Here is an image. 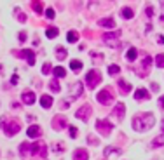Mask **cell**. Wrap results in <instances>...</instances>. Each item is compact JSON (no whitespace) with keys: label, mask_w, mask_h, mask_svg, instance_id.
Returning <instances> with one entry per match:
<instances>
[{"label":"cell","mask_w":164,"mask_h":160,"mask_svg":"<svg viewBox=\"0 0 164 160\" xmlns=\"http://www.w3.org/2000/svg\"><path fill=\"white\" fill-rule=\"evenodd\" d=\"M119 71H120V68L117 66V64H110V66H108V73L110 75H117Z\"/></svg>","instance_id":"29"},{"label":"cell","mask_w":164,"mask_h":160,"mask_svg":"<svg viewBox=\"0 0 164 160\" xmlns=\"http://www.w3.org/2000/svg\"><path fill=\"white\" fill-rule=\"evenodd\" d=\"M117 84H119V91L122 92V94H127V92H131V84H127L126 80H119Z\"/></svg>","instance_id":"16"},{"label":"cell","mask_w":164,"mask_h":160,"mask_svg":"<svg viewBox=\"0 0 164 160\" xmlns=\"http://www.w3.org/2000/svg\"><path fill=\"white\" fill-rule=\"evenodd\" d=\"M88 143L89 144H98V139H94L93 136H89V139H88Z\"/></svg>","instance_id":"37"},{"label":"cell","mask_w":164,"mask_h":160,"mask_svg":"<svg viewBox=\"0 0 164 160\" xmlns=\"http://www.w3.org/2000/svg\"><path fill=\"white\" fill-rule=\"evenodd\" d=\"M120 37V32H114V33H105L103 35V40L105 44H108L110 47H117L119 44H117V40H119Z\"/></svg>","instance_id":"6"},{"label":"cell","mask_w":164,"mask_h":160,"mask_svg":"<svg viewBox=\"0 0 164 160\" xmlns=\"http://www.w3.org/2000/svg\"><path fill=\"white\" fill-rule=\"evenodd\" d=\"M161 144H164V136H159L152 141V146H161Z\"/></svg>","instance_id":"31"},{"label":"cell","mask_w":164,"mask_h":160,"mask_svg":"<svg viewBox=\"0 0 164 160\" xmlns=\"http://www.w3.org/2000/svg\"><path fill=\"white\" fill-rule=\"evenodd\" d=\"M58 28H54V26H51V28H47L45 30V35H47V38H56L58 37Z\"/></svg>","instance_id":"20"},{"label":"cell","mask_w":164,"mask_h":160,"mask_svg":"<svg viewBox=\"0 0 164 160\" xmlns=\"http://www.w3.org/2000/svg\"><path fill=\"white\" fill-rule=\"evenodd\" d=\"M154 122H155V118H154L152 113H142V115H136V117L133 118V129L143 132V131L152 127Z\"/></svg>","instance_id":"1"},{"label":"cell","mask_w":164,"mask_h":160,"mask_svg":"<svg viewBox=\"0 0 164 160\" xmlns=\"http://www.w3.org/2000/svg\"><path fill=\"white\" fill-rule=\"evenodd\" d=\"M70 136H72V138H75V136H77V129L75 127H70Z\"/></svg>","instance_id":"38"},{"label":"cell","mask_w":164,"mask_h":160,"mask_svg":"<svg viewBox=\"0 0 164 160\" xmlns=\"http://www.w3.org/2000/svg\"><path fill=\"white\" fill-rule=\"evenodd\" d=\"M96 131H98L101 136H108L112 132V124L108 120H98L96 122Z\"/></svg>","instance_id":"4"},{"label":"cell","mask_w":164,"mask_h":160,"mask_svg":"<svg viewBox=\"0 0 164 160\" xmlns=\"http://www.w3.org/2000/svg\"><path fill=\"white\" fill-rule=\"evenodd\" d=\"M89 158V155H88V151L84 148H80V150H75V153H73V160H88Z\"/></svg>","instance_id":"14"},{"label":"cell","mask_w":164,"mask_h":160,"mask_svg":"<svg viewBox=\"0 0 164 160\" xmlns=\"http://www.w3.org/2000/svg\"><path fill=\"white\" fill-rule=\"evenodd\" d=\"M30 153H33V155H40V157H45V155H47V148L44 146V143L37 141V143L30 144Z\"/></svg>","instance_id":"5"},{"label":"cell","mask_w":164,"mask_h":160,"mask_svg":"<svg viewBox=\"0 0 164 160\" xmlns=\"http://www.w3.org/2000/svg\"><path fill=\"white\" fill-rule=\"evenodd\" d=\"M86 82H88V86L91 87V89L98 87V84L101 82V73H100L98 70H91V71L86 75Z\"/></svg>","instance_id":"2"},{"label":"cell","mask_w":164,"mask_h":160,"mask_svg":"<svg viewBox=\"0 0 164 160\" xmlns=\"http://www.w3.org/2000/svg\"><path fill=\"white\" fill-rule=\"evenodd\" d=\"M32 9L37 12V14H40V12H42V2H40V0H32Z\"/></svg>","instance_id":"23"},{"label":"cell","mask_w":164,"mask_h":160,"mask_svg":"<svg viewBox=\"0 0 164 160\" xmlns=\"http://www.w3.org/2000/svg\"><path fill=\"white\" fill-rule=\"evenodd\" d=\"M155 66H157V68H164V54H157V58H155Z\"/></svg>","instance_id":"26"},{"label":"cell","mask_w":164,"mask_h":160,"mask_svg":"<svg viewBox=\"0 0 164 160\" xmlns=\"http://www.w3.org/2000/svg\"><path fill=\"white\" fill-rule=\"evenodd\" d=\"M120 14H122V17H126V19H131V17L135 16V12H133L129 7H124V9L120 11Z\"/></svg>","instance_id":"25"},{"label":"cell","mask_w":164,"mask_h":160,"mask_svg":"<svg viewBox=\"0 0 164 160\" xmlns=\"http://www.w3.org/2000/svg\"><path fill=\"white\" fill-rule=\"evenodd\" d=\"M150 64H152V58H150V56H147V58L143 59V70L150 68Z\"/></svg>","instance_id":"33"},{"label":"cell","mask_w":164,"mask_h":160,"mask_svg":"<svg viewBox=\"0 0 164 160\" xmlns=\"http://www.w3.org/2000/svg\"><path fill=\"white\" fill-rule=\"evenodd\" d=\"M19 40H21V42H25V40H26V33H25V32L19 33Z\"/></svg>","instance_id":"39"},{"label":"cell","mask_w":164,"mask_h":160,"mask_svg":"<svg viewBox=\"0 0 164 160\" xmlns=\"http://www.w3.org/2000/svg\"><path fill=\"white\" fill-rule=\"evenodd\" d=\"M159 105H161V106H162V110H164V96L159 99Z\"/></svg>","instance_id":"41"},{"label":"cell","mask_w":164,"mask_h":160,"mask_svg":"<svg viewBox=\"0 0 164 160\" xmlns=\"http://www.w3.org/2000/svg\"><path fill=\"white\" fill-rule=\"evenodd\" d=\"M100 26L107 28V30H112V28H115V21L112 19V17H105V19H100L98 21Z\"/></svg>","instance_id":"10"},{"label":"cell","mask_w":164,"mask_h":160,"mask_svg":"<svg viewBox=\"0 0 164 160\" xmlns=\"http://www.w3.org/2000/svg\"><path fill=\"white\" fill-rule=\"evenodd\" d=\"M96 97H98L100 105H110V103L114 101V96H112V91H110V89H103V91H100Z\"/></svg>","instance_id":"3"},{"label":"cell","mask_w":164,"mask_h":160,"mask_svg":"<svg viewBox=\"0 0 164 160\" xmlns=\"http://www.w3.org/2000/svg\"><path fill=\"white\" fill-rule=\"evenodd\" d=\"M136 58H138V51L135 47H131L129 51H127V54H126V59L127 61H135Z\"/></svg>","instance_id":"19"},{"label":"cell","mask_w":164,"mask_h":160,"mask_svg":"<svg viewBox=\"0 0 164 160\" xmlns=\"http://www.w3.org/2000/svg\"><path fill=\"white\" fill-rule=\"evenodd\" d=\"M21 99H23V103H26V105H33V103H35V94H33L32 91H26V92L21 94Z\"/></svg>","instance_id":"12"},{"label":"cell","mask_w":164,"mask_h":160,"mask_svg":"<svg viewBox=\"0 0 164 160\" xmlns=\"http://www.w3.org/2000/svg\"><path fill=\"white\" fill-rule=\"evenodd\" d=\"M161 6H162V11H164V0H161Z\"/></svg>","instance_id":"43"},{"label":"cell","mask_w":164,"mask_h":160,"mask_svg":"<svg viewBox=\"0 0 164 160\" xmlns=\"http://www.w3.org/2000/svg\"><path fill=\"white\" fill-rule=\"evenodd\" d=\"M70 68L73 70L75 73H79V71L82 70V63L80 61H77V59H73V61H70Z\"/></svg>","instance_id":"22"},{"label":"cell","mask_w":164,"mask_h":160,"mask_svg":"<svg viewBox=\"0 0 164 160\" xmlns=\"http://www.w3.org/2000/svg\"><path fill=\"white\" fill-rule=\"evenodd\" d=\"M56 54H58V56H56V58H58V59H60V61H61V59H65L66 58V51H65V49H58V51H56Z\"/></svg>","instance_id":"30"},{"label":"cell","mask_w":164,"mask_h":160,"mask_svg":"<svg viewBox=\"0 0 164 160\" xmlns=\"http://www.w3.org/2000/svg\"><path fill=\"white\" fill-rule=\"evenodd\" d=\"M124 110H126V106H124L122 103H117V105H115V110H114V115L119 118V120H122V118H124Z\"/></svg>","instance_id":"13"},{"label":"cell","mask_w":164,"mask_h":160,"mask_svg":"<svg viewBox=\"0 0 164 160\" xmlns=\"http://www.w3.org/2000/svg\"><path fill=\"white\" fill-rule=\"evenodd\" d=\"M135 97H136L138 101H143V99H148V97H150V94H148V91L147 89H136V91H135Z\"/></svg>","instance_id":"11"},{"label":"cell","mask_w":164,"mask_h":160,"mask_svg":"<svg viewBox=\"0 0 164 160\" xmlns=\"http://www.w3.org/2000/svg\"><path fill=\"white\" fill-rule=\"evenodd\" d=\"M11 84H12V86H16V84H18V75H14V77L11 78Z\"/></svg>","instance_id":"40"},{"label":"cell","mask_w":164,"mask_h":160,"mask_svg":"<svg viewBox=\"0 0 164 160\" xmlns=\"http://www.w3.org/2000/svg\"><path fill=\"white\" fill-rule=\"evenodd\" d=\"M157 42H159V44H164V35H161V37L157 38Z\"/></svg>","instance_id":"42"},{"label":"cell","mask_w":164,"mask_h":160,"mask_svg":"<svg viewBox=\"0 0 164 160\" xmlns=\"http://www.w3.org/2000/svg\"><path fill=\"white\" fill-rule=\"evenodd\" d=\"M40 105H42V108H51V105H53V97H51L49 94H44V96L40 97Z\"/></svg>","instance_id":"17"},{"label":"cell","mask_w":164,"mask_h":160,"mask_svg":"<svg viewBox=\"0 0 164 160\" xmlns=\"http://www.w3.org/2000/svg\"><path fill=\"white\" fill-rule=\"evenodd\" d=\"M53 73H54L56 78H63V77L66 75V70L63 68V66H56V68L53 70Z\"/></svg>","instance_id":"18"},{"label":"cell","mask_w":164,"mask_h":160,"mask_svg":"<svg viewBox=\"0 0 164 160\" xmlns=\"http://www.w3.org/2000/svg\"><path fill=\"white\" fill-rule=\"evenodd\" d=\"M80 94H82V84L79 82V84H75V87H73V94H72V96L77 97V96H80Z\"/></svg>","instance_id":"27"},{"label":"cell","mask_w":164,"mask_h":160,"mask_svg":"<svg viewBox=\"0 0 164 160\" xmlns=\"http://www.w3.org/2000/svg\"><path fill=\"white\" fill-rule=\"evenodd\" d=\"M26 134H28V138H38L40 136V127L38 125H30Z\"/></svg>","instance_id":"15"},{"label":"cell","mask_w":164,"mask_h":160,"mask_svg":"<svg viewBox=\"0 0 164 160\" xmlns=\"http://www.w3.org/2000/svg\"><path fill=\"white\" fill-rule=\"evenodd\" d=\"M89 115H91V108H89L88 105H86V106H82L80 110H79V112L75 113V117H77V118H80L82 122H88Z\"/></svg>","instance_id":"9"},{"label":"cell","mask_w":164,"mask_h":160,"mask_svg":"<svg viewBox=\"0 0 164 160\" xmlns=\"http://www.w3.org/2000/svg\"><path fill=\"white\" fill-rule=\"evenodd\" d=\"M28 150H30V144H28V143H23L21 146H19V151H21V155H25Z\"/></svg>","instance_id":"34"},{"label":"cell","mask_w":164,"mask_h":160,"mask_svg":"<svg viewBox=\"0 0 164 160\" xmlns=\"http://www.w3.org/2000/svg\"><path fill=\"white\" fill-rule=\"evenodd\" d=\"M51 71H53L51 64H49V63H44V66H42V73H44V75H49Z\"/></svg>","instance_id":"32"},{"label":"cell","mask_w":164,"mask_h":160,"mask_svg":"<svg viewBox=\"0 0 164 160\" xmlns=\"http://www.w3.org/2000/svg\"><path fill=\"white\" fill-rule=\"evenodd\" d=\"M18 54H19V58H26V61H28L30 66L35 64V52H33L32 49H23L21 52H18Z\"/></svg>","instance_id":"8"},{"label":"cell","mask_w":164,"mask_h":160,"mask_svg":"<svg viewBox=\"0 0 164 160\" xmlns=\"http://www.w3.org/2000/svg\"><path fill=\"white\" fill-rule=\"evenodd\" d=\"M161 23H164V16H162V17H161Z\"/></svg>","instance_id":"45"},{"label":"cell","mask_w":164,"mask_h":160,"mask_svg":"<svg viewBox=\"0 0 164 160\" xmlns=\"http://www.w3.org/2000/svg\"><path fill=\"white\" fill-rule=\"evenodd\" d=\"M2 127H4V132H6L7 136H14L16 132H19L21 125H19V122H16V120H11L7 125H2Z\"/></svg>","instance_id":"7"},{"label":"cell","mask_w":164,"mask_h":160,"mask_svg":"<svg viewBox=\"0 0 164 160\" xmlns=\"http://www.w3.org/2000/svg\"><path fill=\"white\" fill-rule=\"evenodd\" d=\"M54 11H53V9H47V11H45V17H47V19H54Z\"/></svg>","instance_id":"35"},{"label":"cell","mask_w":164,"mask_h":160,"mask_svg":"<svg viewBox=\"0 0 164 160\" xmlns=\"http://www.w3.org/2000/svg\"><path fill=\"white\" fill-rule=\"evenodd\" d=\"M49 89H51L53 92H60V91H61L60 84H58V78H53V80L49 82Z\"/></svg>","instance_id":"21"},{"label":"cell","mask_w":164,"mask_h":160,"mask_svg":"<svg viewBox=\"0 0 164 160\" xmlns=\"http://www.w3.org/2000/svg\"><path fill=\"white\" fill-rule=\"evenodd\" d=\"M161 127H162V131H164V120H162V124H161Z\"/></svg>","instance_id":"44"},{"label":"cell","mask_w":164,"mask_h":160,"mask_svg":"<svg viewBox=\"0 0 164 160\" xmlns=\"http://www.w3.org/2000/svg\"><path fill=\"white\" fill-rule=\"evenodd\" d=\"M145 14H147L148 17H152V16H154V9H152V7H150V6H148L147 9H145Z\"/></svg>","instance_id":"36"},{"label":"cell","mask_w":164,"mask_h":160,"mask_svg":"<svg viewBox=\"0 0 164 160\" xmlns=\"http://www.w3.org/2000/svg\"><path fill=\"white\" fill-rule=\"evenodd\" d=\"M77 38H79V35H77L75 32H68V35H66V40H68V42H77Z\"/></svg>","instance_id":"28"},{"label":"cell","mask_w":164,"mask_h":160,"mask_svg":"<svg viewBox=\"0 0 164 160\" xmlns=\"http://www.w3.org/2000/svg\"><path fill=\"white\" fill-rule=\"evenodd\" d=\"M53 124H54V129H61L63 125H66V120L63 117H56Z\"/></svg>","instance_id":"24"}]
</instances>
